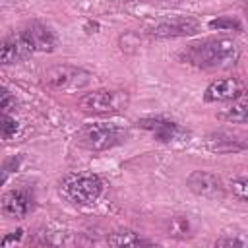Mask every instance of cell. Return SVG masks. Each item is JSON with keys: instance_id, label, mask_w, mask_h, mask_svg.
Listing matches in <instances>:
<instances>
[{"instance_id": "1", "label": "cell", "mask_w": 248, "mask_h": 248, "mask_svg": "<svg viewBox=\"0 0 248 248\" xmlns=\"http://www.w3.org/2000/svg\"><path fill=\"white\" fill-rule=\"evenodd\" d=\"M238 45L229 37H207L184 46L178 54L180 62L202 68V70H215V68H229L234 66L238 60Z\"/></svg>"}, {"instance_id": "2", "label": "cell", "mask_w": 248, "mask_h": 248, "mask_svg": "<svg viewBox=\"0 0 248 248\" xmlns=\"http://www.w3.org/2000/svg\"><path fill=\"white\" fill-rule=\"evenodd\" d=\"M76 138H78V143L85 149L105 151L126 141L128 132L126 128L114 122H93V124H85Z\"/></svg>"}, {"instance_id": "3", "label": "cell", "mask_w": 248, "mask_h": 248, "mask_svg": "<svg viewBox=\"0 0 248 248\" xmlns=\"http://www.w3.org/2000/svg\"><path fill=\"white\" fill-rule=\"evenodd\" d=\"M130 105V95L120 89H95L91 93H85L79 101L78 107L85 114H116L126 110Z\"/></svg>"}, {"instance_id": "4", "label": "cell", "mask_w": 248, "mask_h": 248, "mask_svg": "<svg viewBox=\"0 0 248 248\" xmlns=\"http://www.w3.org/2000/svg\"><path fill=\"white\" fill-rule=\"evenodd\" d=\"M91 79H93L91 72L72 64H58L45 72V83L56 91H79L87 87Z\"/></svg>"}, {"instance_id": "5", "label": "cell", "mask_w": 248, "mask_h": 248, "mask_svg": "<svg viewBox=\"0 0 248 248\" xmlns=\"http://www.w3.org/2000/svg\"><path fill=\"white\" fill-rule=\"evenodd\" d=\"M62 194L78 205H89L103 194V182L95 174H76L68 176L62 184Z\"/></svg>"}, {"instance_id": "6", "label": "cell", "mask_w": 248, "mask_h": 248, "mask_svg": "<svg viewBox=\"0 0 248 248\" xmlns=\"http://www.w3.org/2000/svg\"><path fill=\"white\" fill-rule=\"evenodd\" d=\"M138 126L141 130H147L149 134H153V138L161 143H174V141H188L190 132L186 128H182L178 122L167 120L163 116H149V118H141L138 120Z\"/></svg>"}, {"instance_id": "7", "label": "cell", "mask_w": 248, "mask_h": 248, "mask_svg": "<svg viewBox=\"0 0 248 248\" xmlns=\"http://www.w3.org/2000/svg\"><path fill=\"white\" fill-rule=\"evenodd\" d=\"M200 31V21L188 16H176V17H169V19H161L157 23H153L147 33L159 39H167V37H188V35H196Z\"/></svg>"}, {"instance_id": "8", "label": "cell", "mask_w": 248, "mask_h": 248, "mask_svg": "<svg viewBox=\"0 0 248 248\" xmlns=\"http://www.w3.org/2000/svg\"><path fill=\"white\" fill-rule=\"evenodd\" d=\"M186 184L196 196H202L207 200H221L225 196V184L221 176L209 170H194L186 178Z\"/></svg>"}, {"instance_id": "9", "label": "cell", "mask_w": 248, "mask_h": 248, "mask_svg": "<svg viewBox=\"0 0 248 248\" xmlns=\"http://www.w3.org/2000/svg\"><path fill=\"white\" fill-rule=\"evenodd\" d=\"M33 207H35V196H33V192L23 190V188L6 192L2 196V202H0L2 213L8 217H16V219L29 215Z\"/></svg>"}, {"instance_id": "10", "label": "cell", "mask_w": 248, "mask_h": 248, "mask_svg": "<svg viewBox=\"0 0 248 248\" xmlns=\"http://www.w3.org/2000/svg\"><path fill=\"white\" fill-rule=\"evenodd\" d=\"M21 33L31 45L33 52H52L58 45V37L52 31V27L41 21H31L25 29H21Z\"/></svg>"}, {"instance_id": "11", "label": "cell", "mask_w": 248, "mask_h": 248, "mask_svg": "<svg viewBox=\"0 0 248 248\" xmlns=\"http://www.w3.org/2000/svg\"><path fill=\"white\" fill-rule=\"evenodd\" d=\"M31 54H35V52L21 31L16 35H8L6 39L0 41V64L2 66L17 64L21 60H27Z\"/></svg>"}, {"instance_id": "12", "label": "cell", "mask_w": 248, "mask_h": 248, "mask_svg": "<svg viewBox=\"0 0 248 248\" xmlns=\"http://www.w3.org/2000/svg\"><path fill=\"white\" fill-rule=\"evenodd\" d=\"M242 93H244V85L238 78H221L205 87L203 99L205 103H225V101H234Z\"/></svg>"}, {"instance_id": "13", "label": "cell", "mask_w": 248, "mask_h": 248, "mask_svg": "<svg viewBox=\"0 0 248 248\" xmlns=\"http://www.w3.org/2000/svg\"><path fill=\"white\" fill-rule=\"evenodd\" d=\"M205 147L213 153H234L246 149V140L242 134L231 130H219L205 138Z\"/></svg>"}, {"instance_id": "14", "label": "cell", "mask_w": 248, "mask_h": 248, "mask_svg": "<svg viewBox=\"0 0 248 248\" xmlns=\"http://www.w3.org/2000/svg\"><path fill=\"white\" fill-rule=\"evenodd\" d=\"M221 118H225L229 122H236V124H246V120H248V103H246L244 93L232 101V105L221 114Z\"/></svg>"}, {"instance_id": "15", "label": "cell", "mask_w": 248, "mask_h": 248, "mask_svg": "<svg viewBox=\"0 0 248 248\" xmlns=\"http://www.w3.org/2000/svg\"><path fill=\"white\" fill-rule=\"evenodd\" d=\"M107 242L110 246H143V244H149L147 240H143L141 236H138L136 232H130V231H122V232H112Z\"/></svg>"}, {"instance_id": "16", "label": "cell", "mask_w": 248, "mask_h": 248, "mask_svg": "<svg viewBox=\"0 0 248 248\" xmlns=\"http://www.w3.org/2000/svg\"><path fill=\"white\" fill-rule=\"evenodd\" d=\"M190 225H188V219L186 217H170V223H169V229H167V234L169 236H174V238H186L190 232Z\"/></svg>"}, {"instance_id": "17", "label": "cell", "mask_w": 248, "mask_h": 248, "mask_svg": "<svg viewBox=\"0 0 248 248\" xmlns=\"http://www.w3.org/2000/svg\"><path fill=\"white\" fill-rule=\"evenodd\" d=\"M209 27L211 29H217V31H223V29H227V31H238V33L242 31V23L238 19L231 17V16H223V17L211 19L209 21Z\"/></svg>"}, {"instance_id": "18", "label": "cell", "mask_w": 248, "mask_h": 248, "mask_svg": "<svg viewBox=\"0 0 248 248\" xmlns=\"http://www.w3.org/2000/svg\"><path fill=\"white\" fill-rule=\"evenodd\" d=\"M17 120L8 114H0V140H12L17 132Z\"/></svg>"}, {"instance_id": "19", "label": "cell", "mask_w": 248, "mask_h": 248, "mask_svg": "<svg viewBox=\"0 0 248 248\" xmlns=\"http://www.w3.org/2000/svg\"><path fill=\"white\" fill-rule=\"evenodd\" d=\"M19 163H21V157H10L0 163V186L19 169Z\"/></svg>"}, {"instance_id": "20", "label": "cell", "mask_w": 248, "mask_h": 248, "mask_svg": "<svg viewBox=\"0 0 248 248\" xmlns=\"http://www.w3.org/2000/svg\"><path fill=\"white\" fill-rule=\"evenodd\" d=\"M12 108H16V97L8 87L0 85V114H8Z\"/></svg>"}, {"instance_id": "21", "label": "cell", "mask_w": 248, "mask_h": 248, "mask_svg": "<svg viewBox=\"0 0 248 248\" xmlns=\"http://www.w3.org/2000/svg\"><path fill=\"white\" fill-rule=\"evenodd\" d=\"M231 186H232V194H234L240 202H246V200H248V180H246V176L234 178Z\"/></svg>"}, {"instance_id": "22", "label": "cell", "mask_w": 248, "mask_h": 248, "mask_svg": "<svg viewBox=\"0 0 248 248\" xmlns=\"http://www.w3.org/2000/svg\"><path fill=\"white\" fill-rule=\"evenodd\" d=\"M215 246H223V248H231V246H246V240L244 238H238V236H223V238H217L215 240Z\"/></svg>"}, {"instance_id": "23", "label": "cell", "mask_w": 248, "mask_h": 248, "mask_svg": "<svg viewBox=\"0 0 248 248\" xmlns=\"http://www.w3.org/2000/svg\"><path fill=\"white\" fill-rule=\"evenodd\" d=\"M21 236H23V231L21 229H17L14 234H10V236H6L4 240H2V244H10V242H19L21 240Z\"/></svg>"}]
</instances>
